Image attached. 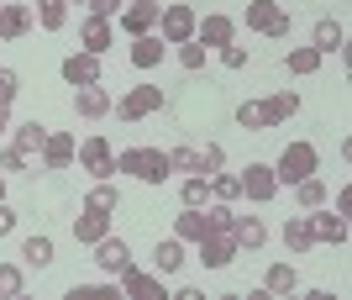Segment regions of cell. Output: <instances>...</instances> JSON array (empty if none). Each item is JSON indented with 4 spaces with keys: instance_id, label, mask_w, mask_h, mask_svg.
Listing matches in <instances>:
<instances>
[{
    "instance_id": "1",
    "label": "cell",
    "mask_w": 352,
    "mask_h": 300,
    "mask_svg": "<svg viewBox=\"0 0 352 300\" xmlns=\"http://www.w3.org/2000/svg\"><path fill=\"white\" fill-rule=\"evenodd\" d=\"M116 174H132V180H142V184H163L174 169H168V153L163 148H126L116 158Z\"/></svg>"
},
{
    "instance_id": "2",
    "label": "cell",
    "mask_w": 352,
    "mask_h": 300,
    "mask_svg": "<svg viewBox=\"0 0 352 300\" xmlns=\"http://www.w3.org/2000/svg\"><path fill=\"white\" fill-rule=\"evenodd\" d=\"M316 164H321V158H316L310 142H289V148L279 153V164H274V180L279 184H300L305 174H316Z\"/></svg>"
},
{
    "instance_id": "3",
    "label": "cell",
    "mask_w": 352,
    "mask_h": 300,
    "mask_svg": "<svg viewBox=\"0 0 352 300\" xmlns=\"http://www.w3.org/2000/svg\"><path fill=\"white\" fill-rule=\"evenodd\" d=\"M252 32H268V37H289V16H284L279 0H248V11H242Z\"/></svg>"
},
{
    "instance_id": "4",
    "label": "cell",
    "mask_w": 352,
    "mask_h": 300,
    "mask_svg": "<svg viewBox=\"0 0 352 300\" xmlns=\"http://www.w3.org/2000/svg\"><path fill=\"white\" fill-rule=\"evenodd\" d=\"M195 21H200L195 6H163V11H158V37L168 47H179V43H190V37H195Z\"/></svg>"
},
{
    "instance_id": "5",
    "label": "cell",
    "mask_w": 352,
    "mask_h": 300,
    "mask_svg": "<svg viewBox=\"0 0 352 300\" xmlns=\"http://www.w3.org/2000/svg\"><path fill=\"white\" fill-rule=\"evenodd\" d=\"M111 111H121V121H142V116H153V111H163V90L158 85H132Z\"/></svg>"
},
{
    "instance_id": "6",
    "label": "cell",
    "mask_w": 352,
    "mask_h": 300,
    "mask_svg": "<svg viewBox=\"0 0 352 300\" xmlns=\"http://www.w3.org/2000/svg\"><path fill=\"white\" fill-rule=\"evenodd\" d=\"M74 158H79L95 180H116V153H111L105 137H85V148H74Z\"/></svg>"
},
{
    "instance_id": "7",
    "label": "cell",
    "mask_w": 352,
    "mask_h": 300,
    "mask_svg": "<svg viewBox=\"0 0 352 300\" xmlns=\"http://www.w3.org/2000/svg\"><path fill=\"white\" fill-rule=\"evenodd\" d=\"M195 248H200V253H195V258H200L206 269H226V264H232V258L242 253V248H236V237H232V232H206V237L195 242Z\"/></svg>"
},
{
    "instance_id": "8",
    "label": "cell",
    "mask_w": 352,
    "mask_h": 300,
    "mask_svg": "<svg viewBox=\"0 0 352 300\" xmlns=\"http://www.w3.org/2000/svg\"><path fill=\"white\" fill-rule=\"evenodd\" d=\"M111 232V211H100V206H89L85 200V211L74 216V242H85V248H95V242Z\"/></svg>"
},
{
    "instance_id": "9",
    "label": "cell",
    "mask_w": 352,
    "mask_h": 300,
    "mask_svg": "<svg viewBox=\"0 0 352 300\" xmlns=\"http://www.w3.org/2000/svg\"><path fill=\"white\" fill-rule=\"evenodd\" d=\"M95 264H100V274H116V279H121V274L132 269V248H126L121 237H111V232H105V237L95 242Z\"/></svg>"
},
{
    "instance_id": "10",
    "label": "cell",
    "mask_w": 352,
    "mask_h": 300,
    "mask_svg": "<svg viewBox=\"0 0 352 300\" xmlns=\"http://www.w3.org/2000/svg\"><path fill=\"white\" fill-rule=\"evenodd\" d=\"M274 190H279V180H274V164H248L242 169V195L248 200H274Z\"/></svg>"
},
{
    "instance_id": "11",
    "label": "cell",
    "mask_w": 352,
    "mask_h": 300,
    "mask_svg": "<svg viewBox=\"0 0 352 300\" xmlns=\"http://www.w3.org/2000/svg\"><path fill=\"white\" fill-rule=\"evenodd\" d=\"M63 79H69L74 90L100 85V58H95V53H69V58H63Z\"/></svg>"
},
{
    "instance_id": "12",
    "label": "cell",
    "mask_w": 352,
    "mask_h": 300,
    "mask_svg": "<svg viewBox=\"0 0 352 300\" xmlns=\"http://www.w3.org/2000/svg\"><path fill=\"white\" fill-rule=\"evenodd\" d=\"M111 90H100V85H85V90H74V111L85 121H95V116H111Z\"/></svg>"
},
{
    "instance_id": "13",
    "label": "cell",
    "mask_w": 352,
    "mask_h": 300,
    "mask_svg": "<svg viewBox=\"0 0 352 300\" xmlns=\"http://www.w3.org/2000/svg\"><path fill=\"white\" fill-rule=\"evenodd\" d=\"M121 290L132 300H163V274H142V269H126L121 274Z\"/></svg>"
},
{
    "instance_id": "14",
    "label": "cell",
    "mask_w": 352,
    "mask_h": 300,
    "mask_svg": "<svg viewBox=\"0 0 352 300\" xmlns=\"http://www.w3.org/2000/svg\"><path fill=\"white\" fill-rule=\"evenodd\" d=\"M158 0H137V6H126V11H121V27L132 32V37H142V32H153L158 27Z\"/></svg>"
},
{
    "instance_id": "15",
    "label": "cell",
    "mask_w": 352,
    "mask_h": 300,
    "mask_svg": "<svg viewBox=\"0 0 352 300\" xmlns=\"http://www.w3.org/2000/svg\"><path fill=\"white\" fill-rule=\"evenodd\" d=\"M310 237L316 242H347V216H331V211H321L316 206V216H310Z\"/></svg>"
},
{
    "instance_id": "16",
    "label": "cell",
    "mask_w": 352,
    "mask_h": 300,
    "mask_svg": "<svg viewBox=\"0 0 352 300\" xmlns=\"http://www.w3.org/2000/svg\"><path fill=\"white\" fill-rule=\"evenodd\" d=\"M195 37H200L206 47H226L236 37V21L232 16H206V21H195Z\"/></svg>"
},
{
    "instance_id": "17",
    "label": "cell",
    "mask_w": 352,
    "mask_h": 300,
    "mask_svg": "<svg viewBox=\"0 0 352 300\" xmlns=\"http://www.w3.org/2000/svg\"><path fill=\"white\" fill-rule=\"evenodd\" d=\"M79 53H95V58H100L105 47H111V16H89L85 27H79Z\"/></svg>"
},
{
    "instance_id": "18",
    "label": "cell",
    "mask_w": 352,
    "mask_h": 300,
    "mask_svg": "<svg viewBox=\"0 0 352 300\" xmlns=\"http://www.w3.org/2000/svg\"><path fill=\"white\" fill-rule=\"evenodd\" d=\"M163 53H168V43H163L158 32H142V37L132 43V63H137V69H158Z\"/></svg>"
},
{
    "instance_id": "19",
    "label": "cell",
    "mask_w": 352,
    "mask_h": 300,
    "mask_svg": "<svg viewBox=\"0 0 352 300\" xmlns=\"http://www.w3.org/2000/svg\"><path fill=\"white\" fill-rule=\"evenodd\" d=\"M74 148H79V142H74L69 132H47V142H43V164H47V169H69V164H74Z\"/></svg>"
},
{
    "instance_id": "20",
    "label": "cell",
    "mask_w": 352,
    "mask_h": 300,
    "mask_svg": "<svg viewBox=\"0 0 352 300\" xmlns=\"http://www.w3.org/2000/svg\"><path fill=\"white\" fill-rule=\"evenodd\" d=\"M32 21H37V16H32V6H11V0L0 6V37H27Z\"/></svg>"
},
{
    "instance_id": "21",
    "label": "cell",
    "mask_w": 352,
    "mask_h": 300,
    "mask_svg": "<svg viewBox=\"0 0 352 300\" xmlns=\"http://www.w3.org/2000/svg\"><path fill=\"white\" fill-rule=\"evenodd\" d=\"M206 232H210V226H206V211H200V206H184L174 216V237L179 242H200Z\"/></svg>"
},
{
    "instance_id": "22",
    "label": "cell",
    "mask_w": 352,
    "mask_h": 300,
    "mask_svg": "<svg viewBox=\"0 0 352 300\" xmlns=\"http://www.w3.org/2000/svg\"><path fill=\"white\" fill-rule=\"evenodd\" d=\"M294 111H300V95H294V90H279V95H268V100H263V121H268V127L289 121Z\"/></svg>"
},
{
    "instance_id": "23",
    "label": "cell",
    "mask_w": 352,
    "mask_h": 300,
    "mask_svg": "<svg viewBox=\"0 0 352 300\" xmlns=\"http://www.w3.org/2000/svg\"><path fill=\"white\" fill-rule=\"evenodd\" d=\"M263 290H268V295H294V290H300V274H294V264H274V269L263 274Z\"/></svg>"
},
{
    "instance_id": "24",
    "label": "cell",
    "mask_w": 352,
    "mask_h": 300,
    "mask_svg": "<svg viewBox=\"0 0 352 300\" xmlns=\"http://www.w3.org/2000/svg\"><path fill=\"white\" fill-rule=\"evenodd\" d=\"M263 242H268V226L258 222V216H236V248L252 253V248H263Z\"/></svg>"
},
{
    "instance_id": "25",
    "label": "cell",
    "mask_w": 352,
    "mask_h": 300,
    "mask_svg": "<svg viewBox=\"0 0 352 300\" xmlns=\"http://www.w3.org/2000/svg\"><path fill=\"white\" fill-rule=\"evenodd\" d=\"M342 37H347V32H342V21H331V16H321V21H316V53H337L342 47Z\"/></svg>"
},
{
    "instance_id": "26",
    "label": "cell",
    "mask_w": 352,
    "mask_h": 300,
    "mask_svg": "<svg viewBox=\"0 0 352 300\" xmlns=\"http://www.w3.org/2000/svg\"><path fill=\"white\" fill-rule=\"evenodd\" d=\"M310 216H289V222H284V248H289V253H305L310 248Z\"/></svg>"
},
{
    "instance_id": "27",
    "label": "cell",
    "mask_w": 352,
    "mask_h": 300,
    "mask_svg": "<svg viewBox=\"0 0 352 300\" xmlns=\"http://www.w3.org/2000/svg\"><path fill=\"white\" fill-rule=\"evenodd\" d=\"M153 264H158V274H179V264H184V242H179V237L158 242V248H153Z\"/></svg>"
},
{
    "instance_id": "28",
    "label": "cell",
    "mask_w": 352,
    "mask_h": 300,
    "mask_svg": "<svg viewBox=\"0 0 352 300\" xmlns=\"http://www.w3.org/2000/svg\"><path fill=\"white\" fill-rule=\"evenodd\" d=\"M37 27H47V32H58L63 21H69V0H37Z\"/></svg>"
},
{
    "instance_id": "29",
    "label": "cell",
    "mask_w": 352,
    "mask_h": 300,
    "mask_svg": "<svg viewBox=\"0 0 352 300\" xmlns=\"http://www.w3.org/2000/svg\"><path fill=\"white\" fill-rule=\"evenodd\" d=\"M43 142H47V127H43V121H27V127H16V148L27 153V158H37V153H43Z\"/></svg>"
},
{
    "instance_id": "30",
    "label": "cell",
    "mask_w": 352,
    "mask_h": 300,
    "mask_svg": "<svg viewBox=\"0 0 352 300\" xmlns=\"http://www.w3.org/2000/svg\"><path fill=\"white\" fill-rule=\"evenodd\" d=\"M21 258H27L32 269H47L53 264V237H27L21 242Z\"/></svg>"
},
{
    "instance_id": "31",
    "label": "cell",
    "mask_w": 352,
    "mask_h": 300,
    "mask_svg": "<svg viewBox=\"0 0 352 300\" xmlns=\"http://www.w3.org/2000/svg\"><path fill=\"white\" fill-rule=\"evenodd\" d=\"M206 226H210V232H232V237H236V211H232V200H216V206L206 211Z\"/></svg>"
},
{
    "instance_id": "32",
    "label": "cell",
    "mask_w": 352,
    "mask_h": 300,
    "mask_svg": "<svg viewBox=\"0 0 352 300\" xmlns=\"http://www.w3.org/2000/svg\"><path fill=\"white\" fill-rule=\"evenodd\" d=\"M284 63H289V74H316V69H321V53H316V47H289Z\"/></svg>"
},
{
    "instance_id": "33",
    "label": "cell",
    "mask_w": 352,
    "mask_h": 300,
    "mask_svg": "<svg viewBox=\"0 0 352 300\" xmlns=\"http://www.w3.org/2000/svg\"><path fill=\"white\" fill-rule=\"evenodd\" d=\"M27 290V274H21V264H0V300H16Z\"/></svg>"
},
{
    "instance_id": "34",
    "label": "cell",
    "mask_w": 352,
    "mask_h": 300,
    "mask_svg": "<svg viewBox=\"0 0 352 300\" xmlns=\"http://www.w3.org/2000/svg\"><path fill=\"white\" fill-rule=\"evenodd\" d=\"M210 195L216 200H242V174H210Z\"/></svg>"
},
{
    "instance_id": "35",
    "label": "cell",
    "mask_w": 352,
    "mask_h": 300,
    "mask_svg": "<svg viewBox=\"0 0 352 300\" xmlns=\"http://www.w3.org/2000/svg\"><path fill=\"white\" fill-rule=\"evenodd\" d=\"M294 195H300V206H305V211H316V206H326V184L316 180V174H305V180L294 184Z\"/></svg>"
},
{
    "instance_id": "36",
    "label": "cell",
    "mask_w": 352,
    "mask_h": 300,
    "mask_svg": "<svg viewBox=\"0 0 352 300\" xmlns=\"http://www.w3.org/2000/svg\"><path fill=\"white\" fill-rule=\"evenodd\" d=\"M221 158H226V153H221V142H206V148H195V174H216L221 169Z\"/></svg>"
},
{
    "instance_id": "37",
    "label": "cell",
    "mask_w": 352,
    "mask_h": 300,
    "mask_svg": "<svg viewBox=\"0 0 352 300\" xmlns=\"http://www.w3.org/2000/svg\"><path fill=\"white\" fill-rule=\"evenodd\" d=\"M236 127H248V132H263L268 121H263V105L258 100H242L236 105Z\"/></svg>"
},
{
    "instance_id": "38",
    "label": "cell",
    "mask_w": 352,
    "mask_h": 300,
    "mask_svg": "<svg viewBox=\"0 0 352 300\" xmlns=\"http://www.w3.org/2000/svg\"><path fill=\"white\" fill-rule=\"evenodd\" d=\"M206 53H210V47L200 43V37H190V43H179V63H184V69H206Z\"/></svg>"
},
{
    "instance_id": "39",
    "label": "cell",
    "mask_w": 352,
    "mask_h": 300,
    "mask_svg": "<svg viewBox=\"0 0 352 300\" xmlns=\"http://www.w3.org/2000/svg\"><path fill=\"white\" fill-rule=\"evenodd\" d=\"M206 195H210V180L206 174H190L184 180V206H206Z\"/></svg>"
},
{
    "instance_id": "40",
    "label": "cell",
    "mask_w": 352,
    "mask_h": 300,
    "mask_svg": "<svg viewBox=\"0 0 352 300\" xmlns=\"http://www.w3.org/2000/svg\"><path fill=\"white\" fill-rule=\"evenodd\" d=\"M89 206H100V211H116V206H121L116 184H111V180H100V184H95V190H89Z\"/></svg>"
},
{
    "instance_id": "41",
    "label": "cell",
    "mask_w": 352,
    "mask_h": 300,
    "mask_svg": "<svg viewBox=\"0 0 352 300\" xmlns=\"http://www.w3.org/2000/svg\"><path fill=\"white\" fill-rule=\"evenodd\" d=\"M27 164H32V158L21 148H6V153H0V174H21Z\"/></svg>"
},
{
    "instance_id": "42",
    "label": "cell",
    "mask_w": 352,
    "mask_h": 300,
    "mask_svg": "<svg viewBox=\"0 0 352 300\" xmlns=\"http://www.w3.org/2000/svg\"><path fill=\"white\" fill-rule=\"evenodd\" d=\"M168 169L174 174H195V148H174L168 153Z\"/></svg>"
},
{
    "instance_id": "43",
    "label": "cell",
    "mask_w": 352,
    "mask_h": 300,
    "mask_svg": "<svg viewBox=\"0 0 352 300\" xmlns=\"http://www.w3.org/2000/svg\"><path fill=\"white\" fill-rule=\"evenodd\" d=\"M16 90H21V79H16V69H0V105H11Z\"/></svg>"
},
{
    "instance_id": "44",
    "label": "cell",
    "mask_w": 352,
    "mask_h": 300,
    "mask_svg": "<svg viewBox=\"0 0 352 300\" xmlns=\"http://www.w3.org/2000/svg\"><path fill=\"white\" fill-rule=\"evenodd\" d=\"M221 63H226V69H248V47L226 43V47H221Z\"/></svg>"
},
{
    "instance_id": "45",
    "label": "cell",
    "mask_w": 352,
    "mask_h": 300,
    "mask_svg": "<svg viewBox=\"0 0 352 300\" xmlns=\"http://www.w3.org/2000/svg\"><path fill=\"white\" fill-rule=\"evenodd\" d=\"M89 6V16H116L121 11V0H85Z\"/></svg>"
},
{
    "instance_id": "46",
    "label": "cell",
    "mask_w": 352,
    "mask_h": 300,
    "mask_svg": "<svg viewBox=\"0 0 352 300\" xmlns=\"http://www.w3.org/2000/svg\"><path fill=\"white\" fill-rule=\"evenodd\" d=\"M11 226H16V211L6 206V200H0V237H6V232H11Z\"/></svg>"
},
{
    "instance_id": "47",
    "label": "cell",
    "mask_w": 352,
    "mask_h": 300,
    "mask_svg": "<svg viewBox=\"0 0 352 300\" xmlns=\"http://www.w3.org/2000/svg\"><path fill=\"white\" fill-rule=\"evenodd\" d=\"M0 132H11V105H0Z\"/></svg>"
},
{
    "instance_id": "48",
    "label": "cell",
    "mask_w": 352,
    "mask_h": 300,
    "mask_svg": "<svg viewBox=\"0 0 352 300\" xmlns=\"http://www.w3.org/2000/svg\"><path fill=\"white\" fill-rule=\"evenodd\" d=\"M0 195H6V174H0Z\"/></svg>"
},
{
    "instance_id": "49",
    "label": "cell",
    "mask_w": 352,
    "mask_h": 300,
    "mask_svg": "<svg viewBox=\"0 0 352 300\" xmlns=\"http://www.w3.org/2000/svg\"><path fill=\"white\" fill-rule=\"evenodd\" d=\"M79 6H85V0H79Z\"/></svg>"
},
{
    "instance_id": "50",
    "label": "cell",
    "mask_w": 352,
    "mask_h": 300,
    "mask_svg": "<svg viewBox=\"0 0 352 300\" xmlns=\"http://www.w3.org/2000/svg\"><path fill=\"white\" fill-rule=\"evenodd\" d=\"M0 6H6V0H0Z\"/></svg>"
}]
</instances>
